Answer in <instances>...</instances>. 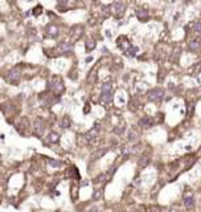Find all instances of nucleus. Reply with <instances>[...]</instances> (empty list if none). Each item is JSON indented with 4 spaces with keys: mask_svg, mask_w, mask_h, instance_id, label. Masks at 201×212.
<instances>
[{
    "mask_svg": "<svg viewBox=\"0 0 201 212\" xmlns=\"http://www.w3.org/2000/svg\"><path fill=\"white\" fill-rule=\"evenodd\" d=\"M164 96V90L160 89V88H155V89H151L148 93H147V97L151 102H158L160 100H163Z\"/></svg>",
    "mask_w": 201,
    "mask_h": 212,
    "instance_id": "obj_3",
    "label": "nucleus"
},
{
    "mask_svg": "<svg viewBox=\"0 0 201 212\" xmlns=\"http://www.w3.org/2000/svg\"><path fill=\"white\" fill-rule=\"evenodd\" d=\"M106 37H109V38H111V37H112V34H111V32H110V31H106Z\"/></svg>",
    "mask_w": 201,
    "mask_h": 212,
    "instance_id": "obj_28",
    "label": "nucleus"
},
{
    "mask_svg": "<svg viewBox=\"0 0 201 212\" xmlns=\"http://www.w3.org/2000/svg\"><path fill=\"white\" fill-rule=\"evenodd\" d=\"M109 151V149H106V147H102V149H99L98 151H95L94 154H93V156H91V159L93 160H97V159H101L102 156H103L106 152Z\"/></svg>",
    "mask_w": 201,
    "mask_h": 212,
    "instance_id": "obj_12",
    "label": "nucleus"
},
{
    "mask_svg": "<svg viewBox=\"0 0 201 212\" xmlns=\"http://www.w3.org/2000/svg\"><path fill=\"white\" fill-rule=\"evenodd\" d=\"M200 152H201V147H200Z\"/></svg>",
    "mask_w": 201,
    "mask_h": 212,
    "instance_id": "obj_31",
    "label": "nucleus"
},
{
    "mask_svg": "<svg viewBox=\"0 0 201 212\" xmlns=\"http://www.w3.org/2000/svg\"><path fill=\"white\" fill-rule=\"evenodd\" d=\"M112 13L115 15L116 17H122L125 15V11H126V6L122 2H115L112 4V8H111Z\"/></svg>",
    "mask_w": 201,
    "mask_h": 212,
    "instance_id": "obj_5",
    "label": "nucleus"
},
{
    "mask_svg": "<svg viewBox=\"0 0 201 212\" xmlns=\"http://www.w3.org/2000/svg\"><path fill=\"white\" fill-rule=\"evenodd\" d=\"M72 51V44L70 43H61L60 45L56 48L57 55H63V53H69Z\"/></svg>",
    "mask_w": 201,
    "mask_h": 212,
    "instance_id": "obj_7",
    "label": "nucleus"
},
{
    "mask_svg": "<svg viewBox=\"0 0 201 212\" xmlns=\"http://www.w3.org/2000/svg\"><path fill=\"white\" fill-rule=\"evenodd\" d=\"M83 113H85V114L90 113V103H89V102L85 103V107H83Z\"/></svg>",
    "mask_w": 201,
    "mask_h": 212,
    "instance_id": "obj_26",
    "label": "nucleus"
},
{
    "mask_svg": "<svg viewBox=\"0 0 201 212\" xmlns=\"http://www.w3.org/2000/svg\"><path fill=\"white\" fill-rule=\"evenodd\" d=\"M152 123H154V121H152V118H150V117H144L139 121V125L143 126L144 129H148L150 126H152Z\"/></svg>",
    "mask_w": 201,
    "mask_h": 212,
    "instance_id": "obj_13",
    "label": "nucleus"
},
{
    "mask_svg": "<svg viewBox=\"0 0 201 212\" xmlns=\"http://www.w3.org/2000/svg\"><path fill=\"white\" fill-rule=\"evenodd\" d=\"M183 204H184L185 208H188V210L193 208V205H194V198H193V195H184Z\"/></svg>",
    "mask_w": 201,
    "mask_h": 212,
    "instance_id": "obj_9",
    "label": "nucleus"
},
{
    "mask_svg": "<svg viewBox=\"0 0 201 212\" xmlns=\"http://www.w3.org/2000/svg\"><path fill=\"white\" fill-rule=\"evenodd\" d=\"M136 16H138V19L140 21H147V19H148V12L143 8H138L136 9Z\"/></svg>",
    "mask_w": 201,
    "mask_h": 212,
    "instance_id": "obj_10",
    "label": "nucleus"
},
{
    "mask_svg": "<svg viewBox=\"0 0 201 212\" xmlns=\"http://www.w3.org/2000/svg\"><path fill=\"white\" fill-rule=\"evenodd\" d=\"M150 162H151V159H150L148 154H144V155H142V156L139 158L138 165H139L140 167H146V166H148V165H150Z\"/></svg>",
    "mask_w": 201,
    "mask_h": 212,
    "instance_id": "obj_14",
    "label": "nucleus"
},
{
    "mask_svg": "<svg viewBox=\"0 0 201 212\" xmlns=\"http://www.w3.org/2000/svg\"><path fill=\"white\" fill-rule=\"evenodd\" d=\"M91 198H93V200H99L101 198H102V190H95L94 192H93V196H91Z\"/></svg>",
    "mask_w": 201,
    "mask_h": 212,
    "instance_id": "obj_20",
    "label": "nucleus"
},
{
    "mask_svg": "<svg viewBox=\"0 0 201 212\" xmlns=\"http://www.w3.org/2000/svg\"><path fill=\"white\" fill-rule=\"evenodd\" d=\"M44 130H45V127H44V123L40 118H37L35 125H33V133L37 135V137H41L44 134Z\"/></svg>",
    "mask_w": 201,
    "mask_h": 212,
    "instance_id": "obj_6",
    "label": "nucleus"
},
{
    "mask_svg": "<svg viewBox=\"0 0 201 212\" xmlns=\"http://www.w3.org/2000/svg\"><path fill=\"white\" fill-rule=\"evenodd\" d=\"M131 212H144L143 210H134V211H131Z\"/></svg>",
    "mask_w": 201,
    "mask_h": 212,
    "instance_id": "obj_29",
    "label": "nucleus"
},
{
    "mask_svg": "<svg viewBox=\"0 0 201 212\" xmlns=\"http://www.w3.org/2000/svg\"><path fill=\"white\" fill-rule=\"evenodd\" d=\"M7 80L11 83H17V81L20 80V73H19V70H16V69L9 70L8 76H7Z\"/></svg>",
    "mask_w": 201,
    "mask_h": 212,
    "instance_id": "obj_8",
    "label": "nucleus"
},
{
    "mask_svg": "<svg viewBox=\"0 0 201 212\" xmlns=\"http://www.w3.org/2000/svg\"><path fill=\"white\" fill-rule=\"evenodd\" d=\"M48 162H49V165H50L52 167H55V169H57V167H61V166H62V163H61L60 160L52 159V158H48Z\"/></svg>",
    "mask_w": 201,
    "mask_h": 212,
    "instance_id": "obj_17",
    "label": "nucleus"
},
{
    "mask_svg": "<svg viewBox=\"0 0 201 212\" xmlns=\"http://www.w3.org/2000/svg\"><path fill=\"white\" fill-rule=\"evenodd\" d=\"M193 29H194L196 33H201V23L200 21H196L193 24Z\"/></svg>",
    "mask_w": 201,
    "mask_h": 212,
    "instance_id": "obj_22",
    "label": "nucleus"
},
{
    "mask_svg": "<svg viewBox=\"0 0 201 212\" xmlns=\"http://www.w3.org/2000/svg\"><path fill=\"white\" fill-rule=\"evenodd\" d=\"M102 102L105 103H110L112 101V93H111V83H105L102 86Z\"/></svg>",
    "mask_w": 201,
    "mask_h": 212,
    "instance_id": "obj_4",
    "label": "nucleus"
},
{
    "mask_svg": "<svg viewBox=\"0 0 201 212\" xmlns=\"http://www.w3.org/2000/svg\"><path fill=\"white\" fill-rule=\"evenodd\" d=\"M69 126H70V118L62 117L60 120V127H62V129H68Z\"/></svg>",
    "mask_w": 201,
    "mask_h": 212,
    "instance_id": "obj_16",
    "label": "nucleus"
},
{
    "mask_svg": "<svg viewBox=\"0 0 201 212\" xmlns=\"http://www.w3.org/2000/svg\"><path fill=\"white\" fill-rule=\"evenodd\" d=\"M105 178H106V174H101V175H98L95 178V182H97V183H101V182H103Z\"/></svg>",
    "mask_w": 201,
    "mask_h": 212,
    "instance_id": "obj_23",
    "label": "nucleus"
},
{
    "mask_svg": "<svg viewBox=\"0 0 201 212\" xmlns=\"http://www.w3.org/2000/svg\"><path fill=\"white\" fill-rule=\"evenodd\" d=\"M136 139V133L135 131H130L129 133V141H135Z\"/></svg>",
    "mask_w": 201,
    "mask_h": 212,
    "instance_id": "obj_25",
    "label": "nucleus"
},
{
    "mask_svg": "<svg viewBox=\"0 0 201 212\" xmlns=\"http://www.w3.org/2000/svg\"><path fill=\"white\" fill-rule=\"evenodd\" d=\"M169 212H179V208L176 205H173V207H171L169 208Z\"/></svg>",
    "mask_w": 201,
    "mask_h": 212,
    "instance_id": "obj_27",
    "label": "nucleus"
},
{
    "mask_svg": "<svg viewBox=\"0 0 201 212\" xmlns=\"http://www.w3.org/2000/svg\"><path fill=\"white\" fill-rule=\"evenodd\" d=\"M49 88H50V90L55 93V94H61L63 92V89H65V86H63V83H62L60 77L52 78V81L49 82Z\"/></svg>",
    "mask_w": 201,
    "mask_h": 212,
    "instance_id": "obj_1",
    "label": "nucleus"
},
{
    "mask_svg": "<svg viewBox=\"0 0 201 212\" xmlns=\"http://www.w3.org/2000/svg\"><path fill=\"white\" fill-rule=\"evenodd\" d=\"M48 141L50 142V143H58V142H60V135H58L56 131H50L48 135Z\"/></svg>",
    "mask_w": 201,
    "mask_h": 212,
    "instance_id": "obj_15",
    "label": "nucleus"
},
{
    "mask_svg": "<svg viewBox=\"0 0 201 212\" xmlns=\"http://www.w3.org/2000/svg\"><path fill=\"white\" fill-rule=\"evenodd\" d=\"M41 11H42V8L40 6H37L35 9H33V15H35V16H38V15L41 13Z\"/></svg>",
    "mask_w": 201,
    "mask_h": 212,
    "instance_id": "obj_24",
    "label": "nucleus"
},
{
    "mask_svg": "<svg viewBox=\"0 0 201 212\" xmlns=\"http://www.w3.org/2000/svg\"><path fill=\"white\" fill-rule=\"evenodd\" d=\"M99 130H101V125L99 123H94V126H93L91 129L85 134L86 143H91V142L98 137V134H99Z\"/></svg>",
    "mask_w": 201,
    "mask_h": 212,
    "instance_id": "obj_2",
    "label": "nucleus"
},
{
    "mask_svg": "<svg viewBox=\"0 0 201 212\" xmlns=\"http://www.w3.org/2000/svg\"><path fill=\"white\" fill-rule=\"evenodd\" d=\"M190 2H192V0H184V3H185V4H188V3H190Z\"/></svg>",
    "mask_w": 201,
    "mask_h": 212,
    "instance_id": "obj_30",
    "label": "nucleus"
},
{
    "mask_svg": "<svg viewBox=\"0 0 201 212\" xmlns=\"http://www.w3.org/2000/svg\"><path fill=\"white\" fill-rule=\"evenodd\" d=\"M125 131V125H120V126H115L114 127V133L115 134H122Z\"/></svg>",
    "mask_w": 201,
    "mask_h": 212,
    "instance_id": "obj_21",
    "label": "nucleus"
},
{
    "mask_svg": "<svg viewBox=\"0 0 201 212\" xmlns=\"http://www.w3.org/2000/svg\"><path fill=\"white\" fill-rule=\"evenodd\" d=\"M46 34L49 37H56L58 34V28L55 25V24H50V25L46 27Z\"/></svg>",
    "mask_w": 201,
    "mask_h": 212,
    "instance_id": "obj_11",
    "label": "nucleus"
},
{
    "mask_svg": "<svg viewBox=\"0 0 201 212\" xmlns=\"http://www.w3.org/2000/svg\"><path fill=\"white\" fill-rule=\"evenodd\" d=\"M95 45H97L95 41H94V40H91V38H90V40H87V41H86V44H85V47H86L87 51H93V49L95 48Z\"/></svg>",
    "mask_w": 201,
    "mask_h": 212,
    "instance_id": "obj_18",
    "label": "nucleus"
},
{
    "mask_svg": "<svg viewBox=\"0 0 201 212\" xmlns=\"http://www.w3.org/2000/svg\"><path fill=\"white\" fill-rule=\"evenodd\" d=\"M189 48H190V51H197V49L200 48V41H199V40H193V41H190Z\"/></svg>",
    "mask_w": 201,
    "mask_h": 212,
    "instance_id": "obj_19",
    "label": "nucleus"
}]
</instances>
